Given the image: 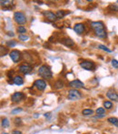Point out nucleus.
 Returning a JSON list of instances; mask_svg holds the SVG:
<instances>
[{
    "mask_svg": "<svg viewBox=\"0 0 118 134\" xmlns=\"http://www.w3.org/2000/svg\"><path fill=\"white\" fill-rule=\"evenodd\" d=\"M90 27L94 30L95 34L100 38H105L107 33H106L105 27H104V24L102 21H94L91 22Z\"/></svg>",
    "mask_w": 118,
    "mask_h": 134,
    "instance_id": "nucleus-1",
    "label": "nucleus"
},
{
    "mask_svg": "<svg viewBox=\"0 0 118 134\" xmlns=\"http://www.w3.org/2000/svg\"><path fill=\"white\" fill-rule=\"evenodd\" d=\"M38 74L40 77H42L45 80H51L53 78V73L52 70L48 66L46 65H42L38 69Z\"/></svg>",
    "mask_w": 118,
    "mask_h": 134,
    "instance_id": "nucleus-2",
    "label": "nucleus"
},
{
    "mask_svg": "<svg viewBox=\"0 0 118 134\" xmlns=\"http://www.w3.org/2000/svg\"><path fill=\"white\" fill-rule=\"evenodd\" d=\"M14 20L16 24H18V25H24V24L27 23V18H26V15L24 14L23 12H21V11L15 12Z\"/></svg>",
    "mask_w": 118,
    "mask_h": 134,
    "instance_id": "nucleus-3",
    "label": "nucleus"
},
{
    "mask_svg": "<svg viewBox=\"0 0 118 134\" xmlns=\"http://www.w3.org/2000/svg\"><path fill=\"white\" fill-rule=\"evenodd\" d=\"M67 98L70 100H77L80 99L82 98V94L80 93V91H78L77 90H68V94H67Z\"/></svg>",
    "mask_w": 118,
    "mask_h": 134,
    "instance_id": "nucleus-4",
    "label": "nucleus"
},
{
    "mask_svg": "<svg viewBox=\"0 0 118 134\" xmlns=\"http://www.w3.org/2000/svg\"><path fill=\"white\" fill-rule=\"evenodd\" d=\"M9 57L10 58L12 59V61L14 63H17L21 60L22 58V55H21V52L19 50H16V49H14L9 53Z\"/></svg>",
    "mask_w": 118,
    "mask_h": 134,
    "instance_id": "nucleus-5",
    "label": "nucleus"
},
{
    "mask_svg": "<svg viewBox=\"0 0 118 134\" xmlns=\"http://www.w3.org/2000/svg\"><path fill=\"white\" fill-rule=\"evenodd\" d=\"M80 67L85 70H94L95 69V65L93 61L90 60H84L80 63Z\"/></svg>",
    "mask_w": 118,
    "mask_h": 134,
    "instance_id": "nucleus-6",
    "label": "nucleus"
},
{
    "mask_svg": "<svg viewBox=\"0 0 118 134\" xmlns=\"http://www.w3.org/2000/svg\"><path fill=\"white\" fill-rule=\"evenodd\" d=\"M32 67L29 65V64H22V65L19 66V68H18V70H19L20 73H22V74L24 75H27L29 74L30 72L32 71Z\"/></svg>",
    "mask_w": 118,
    "mask_h": 134,
    "instance_id": "nucleus-7",
    "label": "nucleus"
},
{
    "mask_svg": "<svg viewBox=\"0 0 118 134\" xmlns=\"http://www.w3.org/2000/svg\"><path fill=\"white\" fill-rule=\"evenodd\" d=\"M34 86H35L38 90L43 91V90H45L46 88V82L44 80L39 79V80H35V82H34Z\"/></svg>",
    "mask_w": 118,
    "mask_h": 134,
    "instance_id": "nucleus-8",
    "label": "nucleus"
},
{
    "mask_svg": "<svg viewBox=\"0 0 118 134\" xmlns=\"http://www.w3.org/2000/svg\"><path fill=\"white\" fill-rule=\"evenodd\" d=\"M24 98H25V95H24L22 92L17 91V92H15V93L12 95V97H11V100L15 103H17V102H19V101H21Z\"/></svg>",
    "mask_w": 118,
    "mask_h": 134,
    "instance_id": "nucleus-9",
    "label": "nucleus"
},
{
    "mask_svg": "<svg viewBox=\"0 0 118 134\" xmlns=\"http://www.w3.org/2000/svg\"><path fill=\"white\" fill-rule=\"evenodd\" d=\"M69 86H70L71 88H74V90H77V88H84L85 84H84V83L79 80H72V81L69 82Z\"/></svg>",
    "mask_w": 118,
    "mask_h": 134,
    "instance_id": "nucleus-10",
    "label": "nucleus"
},
{
    "mask_svg": "<svg viewBox=\"0 0 118 134\" xmlns=\"http://www.w3.org/2000/svg\"><path fill=\"white\" fill-rule=\"evenodd\" d=\"M44 16H45V18H46L47 20H49V21H51V22H55V20L57 19V16H55V13H53L52 11H45L44 13Z\"/></svg>",
    "mask_w": 118,
    "mask_h": 134,
    "instance_id": "nucleus-11",
    "label": "nucleus"
},
{
    "mask_svg": "<svg viewBox=\"0 0 118 134\" xmlns=\"http://www.w3.org/2000/svg\"><path fill=\"white\" fill-rule=\"evenodd\" d=\"M85 25L82 23H77L76 24V25L74 26V30L76 33H77L78 35H81V34H83L84 32H85Z\"/></svg>",
    "mask_w": 118,
    "mask_h": 134,
    "instance_id": "nucleus-12",
    "label": "nucleus"
},
{
    "mask_svg": "<svg viewBox=\"0 0 118 134\" xmlns=\"http://www.w3.org/2000/svg\"><path fill=\"white\" fill-rule=\"evenodd\" d=\"M106 97L113 101H118V94L116 92L114 91V90H109V91H107Z\"/></svg>",
    "mask_w": 118,
    "mask_h": 134,
    "instance_id": "nucleus-13",
    "label": "nucleus"
},
{
    "mask_svg": "<svg viewBox=\"0 0 118 134\" xmlns=\"http://www.w3.org/2000/svg\"><path fill=\"white\" fill-rule=\"evenodd\" d=\"M13 82H14L15 85H17V86H22V85L24 84V80H23V78H22L21 76H18V75H16V76H15L14 78H13Z\"/></svg>",
    "mask_w": 118,
    "mask_h": 134,
    "instance_id": "nucleus-14",
    "label": "nucleus"
},
{
    "mask_svg": "<svg viewBox=\"0 0 118 134\" xmlns=\"http://www.w3.org/2000/svg\"><path fill=\"white\" fill-rule=\"evenodd\" d=\"M62 43H63L65 46L69 47V48L74 46V42L71 38H69V37H65V38H63L62 39Z\"/></svg>",
    "mask_w": 118,
    "mask_h": 134,
    "instance_id": "nucleus-15",
    "label": "nucleus"
},
{
    "mask_svg": "<svg viewBox=\"0 0 118 134\" xmlns=\"http://www.w3.org/2000/svg\"><path fill=\"white\" fill-rule=\"evenodd\" d=\"M108 122L111 124H113V125H115V127L118 128V119L115 118V117H110V118L107 119Z\"/></svg>",
    "mask_w": 118,
    "mask_h": 134,
    "instance_id": "nucleus-16",
    "label": "nucleus"
},
{
    "mask_svg": "<svg viewBox=\"0 0 118 134\" xmlns=\"http://www.w3.org/2000/svg\"><path fill=\"white\" fill-rule=\"evenodd\" d=\"M55 88L57 90H60V88H64V81L62 80H57L55 82Z\"/></svg>",
    "mask_w": 118,
    "mask_h": 134,
    "instance_id": "nucleus-17",
    "label": "nucleus"
},
{
    "mask_svg": "<svg viewBox=\"0 0 118 134\" xmlns=\"http://www.w3.org/2000/svg\"><path fill=\"white\" fill-rule=\"evenodd\" d=\"M1 125H2V127H3V128H8L9 127V120H8V119H7V118L2 119Z\"/></svg>",
    "mask_w": 118,
    "mask_h": 134,
    "instance_id": "nucleus-18",
    "label": "nucleus"
},
{
    "mask_svg": "<svg viewBox=\"0 0 118 134\" xmlns=\"http://www.w3.org/2000/svg\"><path fill=\"white\" fill-rule=\"evenodd\" d=\"M65 15H66V14H65V13L64 12V11H62V10H58V11H57V13H55V16H57V19H62V18H63Z\"/></svg>",
    "mask_w": 118,
    "mask_h": 134,
    "instance_id": "nucleus-19",
    "label": "nucleus"
},
{
    "mask_svg": "<svg viewBox=\"0 0 118 134\" xmlns=\"http://www.w3.org/2000/svg\"><path fill=\"white\" fill-rule=\"evenodd\" d=\"M17 32L20 35H25V33L27 32V28L25 27H23V26H19V27H17Z\"/></svg>",
    "mask_w": 118,
    "mask_h": 134,
    "instance_id": "nucleus-20",
    "label": "nucleus"
},
{
    "mask_svg": "<svg viewBox=\"0 0 118 134\" xmlns=\"http://www.w3.org/2000/svg\"><path fill=\"white\" fill-rule=\"evenodd\" d=\"M16 44H17V43H16L15 40H8V41H7V46L8 47V48H14V47L16 46Z\"/></svg>",
    "mask_w": 118,
    "mask_h": 134,
    "instance_id": "nucleus-21",
    "label": "nucleus"
},
{
    "mask_svg": "<svg viewBox=\"0 0 118 134\" xmlns=\"http://www.w3.org/2000/svg\"><path fill=\"white\" fill-rule=\"evenodd\" d=\"M18 39H19L20 41H23V42H25V41H27L29 39V37L27 35H19L18 36Z\"/></svg>",
    "mask_w": 118,
    "mask_h": 134,
    "instance_id": "nucleus-22",
    "label": "nucleus"
},
{
    "mask_svg": "<svg viewBox=\"0 0 118 134\" xmlns=\"http://www.w3.org/2000/svg\"><path fill=\"white\" fill-rule=\"evenodd\" d=\"M98 48H100V49L104 50V51H105V52H108V53H111L112 52V50L109 49V48L106 46H104V45H98Z\"/></svg>",
    "mask_w": 118,
    "mask_h": 134,
    "instance_id": "nucleus-23",
    "label": "nucleus"
},
{
    "mask_svg": "<svg viewBox=\"0 0 118 134\" xmlns=\"http://www.w3.org/2000/svg\"><path fill=\"white\" fill-rule=\"evenodd\" d=\"M104 107L107 109H112V107H113V103H112L111 101L105 100L104 102Z\"/></svg>",
    "mask_w": 118,
    "mask_h": 134,
    "instance_id": "nucleus-24",
    "label": "nucleus"
},
{
    "mask_svg": "<svg viewBox=\"0 0 118 134\" xmlns=\"http://www.w3.org/2000/svg\"><path fill=\"white\" fill-rule=\"evenodd\" d=\"M82 113H83V115H85V116H89V115L93 114L94 111L90 109H84V110L82 111Z\"/></svg>",
    "mask_w": 118,
    "mask_h": 134,
    "instance_id": "nucleus-25",
    "label": "nucleus"
},
{
    "mask_svg": "<svg viewBox=\"0 0 118 134\" xmlns=\"http://www.w3.org/2000/svg\"><path fill=\"white\" fill-rule=\"evenodd\" d=\"M96 112V115H104L105 114V110H104V108H98V109L95 110Z\"/></svg>",
    "mask_w": 118,
    "mask_h": 134,
    "instance_id": "nucleus-26",
    "label": "nucleus"
},
{
    "mask_svg": "<svg viewBox=\"0 0 118 134\" xmlns=\"http://www.w3.org/2000/svg\"><path fill=\"white\" fill-rule=\"evenodd\" d=\"M22 110H23V109H22L21 108H16V109H14L11 111V113H12V114H17V113L21 112Z\"/></svg>",
    "mask_w": 118,
    "mask_h": 134,
    "instance_id": "nucleus-27",
    "label": "nucleus"
},
{
    "mask_svg": "<svg viewBox=\"0 0 118 134\" xmlns=\"http://www.w3.org/2000/svg\"><path fill=\"white\" fill-rule=\"evenodd\" d=\"M111 64L115 69H118V61L116 59H112Z\"/></svg>",
    "mask_w": 118,
    "mask_h": 134,
    "instance_id": "nucleus-28",
    "label": "nucleus"
},
{
    "mask_svg": "<svg viewBox=\"0 0 118 134\" xmlns=\"http://www.w3.org/2000/svg\"><path fill=\"white\" fill-rule=\"evenodd\" d=\"M109 7L113 9V11H118V5H111Z\"/></svg>",
    "mask_w": 118,
    "mask_h": 134,
    "instance_id": "nucleus-29",
    "label": "nucleus"
},
{
    "mask_svg": "<svg viewBox=\"0 0 118 134\" xmlns=\"http://www.w3.org/2000/svg\"><path fill=\"white\" fill-rule=\"evenodd\" d=\"M15 123L17 125V124H21V119L20 118H16L15 119Z\"/></svg>",
    "mask_w": 118,
    "mask_h": 134,
    "instance_id": "nucleus-30",
    "label": "nucleus"
},
{
    "mask_svg": "<svg viewBox=\"0 0 118 134\" xmlns=\"http://www.w3.org/2000/svg\"><path fill=\"white\" fill-rule=\"evenodd\" d=\"M13 74H14V71H13V70L8 71V72H7V77H8V78H12Z\"/></svg>",
    "mask_w": 118,
    "mask_h": 134,
    "instance_id": "nucleus-31",
    "label": "nucleus"
},
{
    "mask_svg": "<svg viewBox=\"0 0 118 134\" xmlns=\"http://www.w3.org/2000/svg\"><path fill=\"white\" fill-rule=\"evenodd\" d=\"M12 134H22V132L18 130H15V131H12Z\"/></svg>",
    "mask_w": 118,
    "mask_h": 134,
    "instance_id": "nucleus-32",
    "label": "nucleus"
},
{
    "mask_svg": "<svg viewBox=\"0 0 118 134\" xmlns=\"http://www.w3.org/2000/svg\"><path fill=\"white\" fill-rule=\"evenodd\" d=\"M7 35H8V36H10V37H14V36H15V34L13 33V32H10V31H9V32H7Z\"/></svg>",
    "mask_w": 118,
    "mask_h": 134,
    "instance_id": "nucleus-33",
    "label": "nucleus"
},
{
    "mask_svg": "<svg viewBox=\"0 0 118 134\" xmlns=\"http://www.w3.org/2000/svg\"><path fill=\"white\" fill-rule=\"evenodd\" d=\"M44 116H45V117H49V116H50V113H45Z\"/></svg>",
    "mask_w": 118,
    "mask_h": 134,
    "instance_id": "nucleus-34",
    "label": "nucleus"
},
{
    "mask_svg": "<svg viewBox=\"0 0 118 134\" xmlns=\"http://www.w3.org/2000/svg\"><path fill=\"white\" fill-rule=\"evenodd\" d=\"M39 117V114H35L34 115V118H38Z\"/></svg>",
    "mask_w": 118,
    "mask_h": 134,
    "instance_id": "nucleus-35",
    "label": "nucleus"
},
{
    "mask_svg": "<svg viewBox=\"0 0 118 134\" xmlns=\"http://www.w3.org/2000/svg\"><path fill=\"white\" fill-rule=\"evenodd\" d=\"M2 134H8V133H7V132H2Z\"/></svg>",
    "mask_w": 118,
    "mask_h": 134,
    "instance_id": "nucleus-36",
    "label": "nucleus"
},
{
    "mask_svg": "<svg viewBox=\"0 0 118 134\" xmlns=\"http://www.w3.org/2000/svg\"><path fill=\"white\" fill-rule=\"evenodd\" d=\"M116 2H117V3H118V0H117V1H116Z\"/></svg>",
    "mask_w": 118,
    "mask_h": 134,
    "instance_id": "nucleus-37",
    "label": "nucleus"
}]
</instances>
